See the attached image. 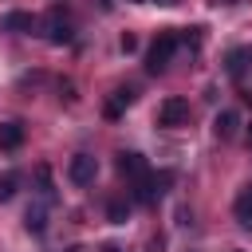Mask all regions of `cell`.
I'll list each match as a JSON object with an SVG mask.
<instances>
[{"instance_id":"1","label":"cell","mask_w":252,"mask_h":252,"mask_svg":"<svg viewBox=\"0 0 252 252\" xmlns=\"http://www.w3.org/2000/svg\"><path fill=\"white\" fill-rule=\"evenodd\" d=\"M39 35H43L47 43H55V47H63V43H71V39H75V28H71V16H67L63 8H51V12L43 16V24H39Z\"/></svg>"},{"instance_id":"2","label":"cell","mask_w":252,"mask_h":252,"mask_svg":"<svg viewBox=\"0 0 252 252\" xmlns=\"http://www.w3.org/2000/svg\"><path fill=\"white\" fill-rule=\"evenodd\" d=\"M177 47H181V43H177V35H173V32H161V35H158V39L150 43V51H146V71H150V75L165 71Z\"/></svg>"},{"instance_id":"3","label":"cell","mask_w":252,"mask_h":252,"mask_svg":"<svg viewBox=\"0 0 252 252\" xmlns=\"http://www.w3.org/2000/svg\"><path fill=\"white\" fill-rule=\"evenodd\" d=\"M189 98H181V94H169L161 106H158V126H169V130H177V126H185L189 122Z\"/></svg>"},{"instance_id":"4","label":"cell","mask_w":252,"mask_h":252,"mask_svg":"<svg viewBox=\"0 0 252 252\" xmlns=\"http://www.w3.org/2000/svg\"><path fill=\"white\" fill-rule=\"evenodd\" d=\"M173 181V173L169 169H161V173H146V177H138L134 181V197L142 201V205H154L161 193H165V185Z\"/></svg>"},{"instance_id":"5","label":"cell","mask_w":252,"mask_h":252,"mask_svg":"<svg viewBox=\"0 0 252 252\" xmlns=\"http://www.w3.org/2000/svg\"><path fill=\"white\" fill-rule=\"evenodd\" d=\"M67 177H71V185H91L98 177V161L91 154H75L71 165H67Z\"/></svg>"},{"instance_id":"6","label":"cell","mask_w":252,"mask_h":252,"mask_svg":"<svg viewBox=\"0 0 252 252\" xmlns=\"http://www.w3.org/2000/svg\"><path fill=\"white\" fill-rule=\"evenodd\" d=\"M39 24L43 20H35L32 12H8V16H0V28L4 32H39Z\"/></svg>"},{"instance_id":"7","label":"cell","mask_w":252,"mask_h":252,"mask_svg":"<svg viewBox=\"0 0 252 252\" xmlns=\"http://www.w3.org/2000/svg\"><path fill=\"white\" fill-rule=\"evenodd\" d=\"M236 130H240V114H236V110H220V114L213 118V134H217L220 142L236 138Z\"/></svg>"},{"instance_id":"8","label":"cell","mask_w":252,"mask_h":252,"mask_svg":"<svg viewBox=\"0 0 252 252\" xmlns=\"http://www.w3.org/2000/svg\"><path fill=\"white\" fill-rule=\"evenodd\" d=\"M114 165H118V173H122V177H130V181H138V177H146V173H150L142 154H118V161H114Z\"/></svg>"},{"instance_id":"9","label":"cell","mask_w":252,"mask_h":252,"mask_svg":"<svg viewBox=\"0 0 252 252\" xmlns=\"http://www.w3.org/2000/svg\"><path fill=\"white\" fill-rule=\"evenodd\" d=\"M248 63H252V47H228V55H224V71H228L232 79H240V75L248 71Z\"/></svg>"},{"instance_id":"10","label":"cell","mask_w":252,"mask_h":252,"mask_svg":"<svg viewBox=\"0 0 252 252\" xmlns=\"http://www.w3.org/2000/svg\"><path fill=\"white\" fill-rule=\"evenodd\" d=\"M24 146V126L20 122H0V150H20Z\"/></svg>"},{"instance_id":"11","label":"cell","mask_w":252,"mask_h":252,"mask_svg":"<svg viewBox=\"0 0 252 252\" xmlns=\"http://www.w3.org/2000/svg\"><path fill=\"white\" fill-rule=\"evenodd\" d=\"M130 102H134V91H130V87H118V91H114V98L106 102V118H118Z\"/></svg>"},{"instance_id":"12","label":"cell","mask_w":252,"mask_h":252,"mask_svg":"<svg viewBox=\"0 0 252 252\" xmlns=\"http://www.w3.org/2000/svg\"><path fill=\"white\" fill-rule=\"evenodd\" d=\"M232 213H236V220H240V228H248V232H252V193H244V197H236V205H232Z\"/></svg>"},{"instance_id":"13","label":"cell","mask_w":252,"mask_h":252,"mask_svg":"<svg viewBox=\"0 0 252 252\" xmlns=\"http://www.w3.org/2000/svg\"><path fill=\"white\" fill-rule=\"evenodd\" d=\"M16 189H20V173H12V169H8V173H0V205H4V201H12V197H16Z\"/></svg>"},{"instance_id":"14","label":"cell","mask_w":252,"mask_h":252,"mask_svg":"<svg viewBox=\"0 0 252 252\" xmlns=\"http://www.w3.org/2000/svg\"><path fill=\"white\" fill-rule=\"evenodd\" d=\"M35 181H39L43 201H55V185H51V169H47V165H35Z\"/></svg>"},{"instance_id":"15","label":"cell","mask_w":252,"mask_h":252,"mask_svg":"<svg viewBox=\"0 0 252 252\" xmlns=\"http://www.w3.org/2000/svg\"><path fill=\"white\" fill-rule=\"evenodd\" d=\"M24 224H28L32 232H43V224H47V213H43V205H32V209H28V217H24Z\"/></svg>"},{"instance_id":"16","label":"cell","mask_w":252,"mask_h":252,"mask_svg":"<svg viewBox=\"0 0 252 252\" xmlns=\"http://www.w3.org/2000/svg\"><path fill=\"white\" fill-rule=\"evenodd\" d=\"M106 217H110L114 224H126V217H130V209H126L122 201H110V209H106Z\"/></svg>"},{"instance_id":"17","label":"cell","mask_w":252,"mask_h":252,"mask_svg":"<svg viewBox=\"0 0 252 252\" xmlns=\"http://www.w3.org/2000/svg\"><path fill=\"white\" fill-rule=\"evenodd\" d=\"M118 47H122V51H126V55H130V51H138V39H134V35H130V32H126V35H122V39H118Z\"/></svg>"},{"instance_id":"18","label":"cell","mask_w":252,"mask_h":252,"mask_svg":"<svg viewBox=\"0 0 252 252\" xmlns=\"http://www.w3.org/2000/svg\"><path fill=\"white\" fill-rule=\"evenodd\" d=\"M189 220H193V213H189V209L181 205V209H177V224H189Z\"/></svg>"},{"instance_id":"19","label":"cell","mask_w":252,"mask_h":252,"mask_svg":"<svg viewBox=\"0 0 252 252\" xmlns=\"http://www.w3.org/2000/svg\"><path fill=\"white\" fill-rule=\"evenodd\" d=\"M98 8H102V12H110V8H114V0H98Z\"/></svg>"},{"instance_id":"20","label":"cell","mask_w":252,"mask_h":252,"mask_svg":"<svg viewBox=\"0 0 252 252\" xmlns=\"http://www.w3.org/2000/svg\"><path fill=\"white\" fill-rule=\"evenodd\" d=\"M154 4H161V8H173V4H181V0H154Z\"/></svg>"},{"instance_id":"21","label":"cell","mask_w":252,"mask_h":252,"mask_svg":"<svg viewBox=\"0 0 252 252\" xmlns=\"http://www.w3.org/2000/svg\"><path fill=\"white\" fill-rule=\"evenodd\" d=\"M102 252H122V248L118 244H102Z\"/></svg>"},{"instance_id":"22","label":"cell","mask_w":252,"mask_h":252,"mask_svg":"<svg viewBox=\"0 0 252 252\" xmlns=\"http://www.w3.org/2000/svg\"><path fill=\"white\" fill-rule=\"evenodd\" d=\"M126 4H142V0H126Z\"/></svg>"},{"instance_id":"23","label":"cell","mask_w":252,"mask_h":252,"mask_svg":"<svg viewBox=\"0 0 252 252\" xmlns=\"http://www.w3.org/2000/svg\"><path fill=\"white\" fill-rule=\"evenodd\" d=\"M232 252H240V248H232Z\"/></svg>"}]
</instances>
